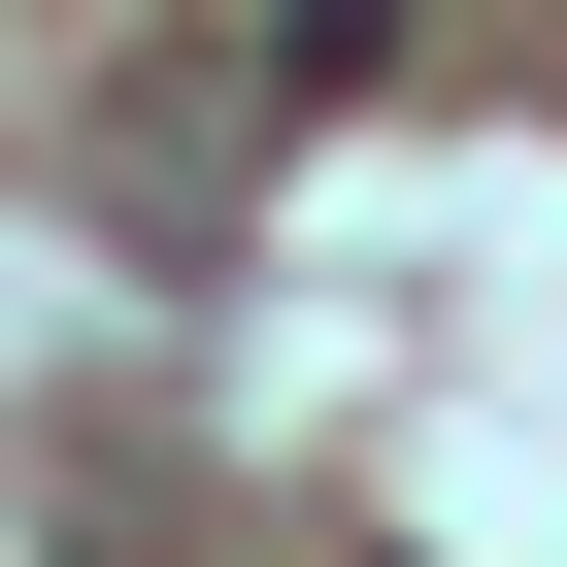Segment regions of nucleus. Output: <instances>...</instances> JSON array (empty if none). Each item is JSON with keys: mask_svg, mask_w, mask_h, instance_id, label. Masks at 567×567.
I'll return each mask as SVG.
<instances>
[{"mask_svg": "<svg viewBox=\"0 0 567 567\" xmlns=\"http://www.w3.org/2000/svg\"><path fill=\"white\" fill-rule=\"evenodd\" d=\"M267 68H301V101H368V68H401V0H267Z\"/></svg>", "mask_w": 567, "mask_h": 567, "instance_id": "nucleus-1", "label": "nucleus"}]
</instances>
